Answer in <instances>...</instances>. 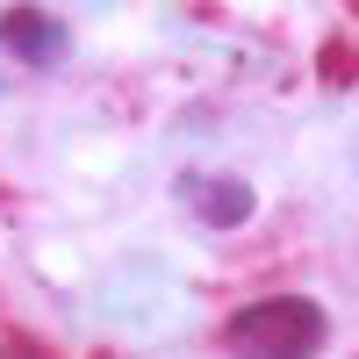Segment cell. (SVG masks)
<instances>
[{
  "label": "cell",
  "instance_id": "obj_4",
  "mask_svg": "<svg viewBox=\"0 0 359 359\" xmlns=\"http://www.w3.org/2000/svg\"><path fill=\"white\" fill-rule=\"evenodd\" d=\"M0 359H43V352H36V345H22V338H15V345H0Z\"/></svg>",
  "mask_w": 359,
  "mask_h": 359
},
{
  "label": "cell",
  "instance_id": "obj_3",
  "mask_svg": "<svg viewBox=\"0 0 359 359\" xmlns=\"http://www.w3.org/2000/svg\"><path fill=\"white\" fill-rule=\"evenodd\" d=\"M0 43H8L15 57H29V65H50V57L65 50V22L43 15V8H8V22H0Z\"/></svg>",
  "mask_w": 359,
  "mask_h": 359
},
{
  "label": "cell",
  "instance_id": "obj_2",
  "mask_svg": "<svg viewBox=\"0 0 359 359\" xmlns=\"http://www.w3.org/2000/svg\"><path fill=\"white\" fill-rule=\"evenodd\" d=\"M180 201H187L201 223H216V230L252 216V187L245 180H216V172H180Z\"/></svg>",
  "mask_w": 359,
  "mask_h": 359
},
{
  "label": "cell",
  "instance_id": "obj_1",
  "mask_svg": "<svg viewBox=\"0 0 359 359\" xmlns=\"http://www.w3.org/2000/svg\"><path fill=\"white\" fill-rule=\"evenodd\" d=\"M323 345V309L302 294H266V302L230 316V352L237 359H309Z\"/></svg>",
  "mask_w": 359,
  "mask_h": 359
}]
</instances>
